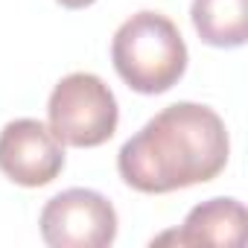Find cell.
<instances>
[{
  "label": "cell",
  "instance_id": "6da1fadb",
  "mask_svg": "<svg viewBox=\"0 0 248 248\" xmlns=\"http://www.w3.org/2000/svg\"><path fill=\"white\" fill-rule=\"evenodd\" d=\"M231 155L225 120L199 102L158 111L117 152L120 178L138 193H172L213 181Z\"/></svg>",
  "mask_w": 248,
  "mask_h": 248
},
{
  "label": "cell",
  "instance_id": "277c9868",
  "mask_svg": "<svg viewBox=\"0 0 248 248\" xmlns=\"http://www.w3.org/2000/svg\"><path fill=\"white\" fill-rule=\"evenodd\" d=\"M38 228L53 248H105L117 239V210L102 193L73 187L44 204Z\"/></svg>",
  "mask_w": 248,
  "mask_h": 248
},
{
  "label": "cell",
  "instance_id": "3957f363",
  "mask_svg": "<svg viewBox=\"0 0 248 248\" xmlns=\"http://www.w3.org/2000/svg\"><path fill=\"white\" fill-rule=\"evenodd\" d=\"M50 132L76 149H93L114 138L120 108L114 91L93 73L64 76L47 99Z\"/></svg>",
  "mask_w": 248,
  "mask_h": 248
},
{
  "label": "cell",
  "instance_id": "7a4b0ae2",
  "mask_svg": "<svg viewBox=\"0 0 248 248\" xmlns=\"http://www.w3.org/2000/svg\"><path fill=\"white\" fill-rule=\"evenodd\" d=\"M111 62L132 91L155 96L178 85L187 70V44L178 27L161 12H138L111 38Z\"/></svg>",
  "mask_w": 248,
  "mask_h": 248
},
{
  "label": "cell",
  "instance_id": "52a82bcc",
  "mask_svg": "<svg viewBox=\"0 0 248 248\" xmlns=\"http://www.w3.org/2000/svg\"><path fill=\"white\" fill-rule=\"evenodd\" d=\"M190 21L204 44L219 50L242 47L248 38V0H193Z\"/></svg>",
  "mask_w": 248,
  "mask_h": 248
},
{
  "label": "cell",
  "instance_id": "5b68a950",
  "mask_svg": "<svg viewBox=\"0 0 248 248\" xmlns=\"http://www.w3.org/2000/svg\"><path fill=\"white\" fill-rule=\"evenodd\" d=\"M64 170V143L41 120H12L0 132V172L21 187H44Z\"/></svg>",
  "mask_w": 248,
  "mask_h": 248
},
{
  "label": "cell",
  "instance_id": "8992f818",
  "mask_svg": "<svg viewBox=\"0 0 248 248\" xmlns=\"http://www.w3.org/2000/svg\"><path fill=\"white\" fill-rule=\"evenodd\" d=\"M245 207L236 199H210L196 204L181 231H170L152 239V245L175 242V245H225V248H239L245 245Z\"/></svg>",
  "mask_w": 248,
  "mask_h": 248
},
{
  "label": "cell",
  "instance_id": "ba28073f",
  "mask_svg": "<svg viewBox=\"0 0 248 248\" xmlns=\"http://www.w3.org/2000/svg\"><path fill=\"white\" fill-rule=\"evenodd\" d=\"M56 3H62L64 9H85V6L96 3V0H56Z\"/></svg>",
  "mask_w": 248,
  "mask_h": 248
}]
</instances>
